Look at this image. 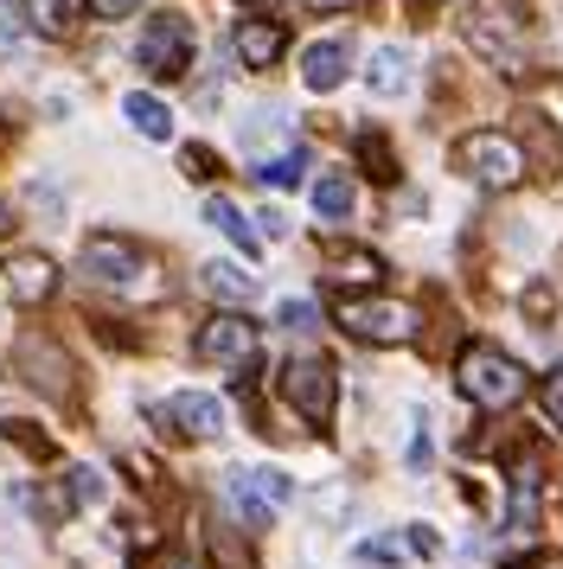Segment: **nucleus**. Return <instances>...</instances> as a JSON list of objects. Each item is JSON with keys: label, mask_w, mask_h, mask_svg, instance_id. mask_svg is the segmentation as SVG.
<instances>
[{"label": "nucleus", "mask_w": 563, "mask_h": 569, "mask_svg": "<svg viewBox=\"0 0 563 569\" xmlns=\"http://www.w3.org/2000/svg\"><path fill=\"white\" fill-rule=\"evenodd\" d=\"M461 32H467V46L493 71H506V78H525L532 71V27H525V7L518 0H474Z\"/></svg>", "instance_id": "obj_1"}, {"label": "nucleus", "mask_w": 563, "mask_h": 569, "mask_svg": "<svg viewBox=\"0 0 563 569\" xmlns=\"http://www.w3.org/2000/svg\"><path fill=\"white\" fill-rule=\"evenodd\" d=\"M83 276L102 288H116V295H128V301H154L160 295V262L135 237H90L83 243Z\"/></svg>", "instance_id": "obj_2"}, {"label": "nucleus", "mask_w": 563, "mask_h": 569, "mask_svg": "<svg viewBox=\"0 0 563 569\" xmlns=\"http://www.w3.org/2000/svg\"><path fill=\"white\" fill-rule=\"evenodd\" d=\"M455 378H461V397L474 410H512L525 397V365L512 359V352H500V346H486V339H474L461 352Z\"/></svg>", "instance_id": "obj_3"}, {"label": "nucleus", "mask_w": 563, "mask_h": 569, "mask_svg": "<svg viewBox=\"0 0 563 569\" xmlns=\"http://www.w3.org/2000/svg\"><path fill=\"white\" fill-rule=\"evenodd\" d=\"M282 397H288V410L314 422V429H327L333 422V403H339V365L327 352H302V359L282 365Z\"/></svg>", "instance_id": "obj_4"}, {"label": "nucleus", "mask_w": 563, "mask_h": 569, "mask_svg": "<svg viewBox=\"0 0 563 569\" xmlns=\"http://www.w3.org/2000/svg\"><path fill=\"white\" fill-rule=\"evenodd\" d=\"M455 167L467 180L493 186V192H506V186L525 180V154H518V141L500 129H481V134H461L455 141Z\"/></svg>", "instance_id": "obj_5"}, {"label": "nucleus", "mask_w": 563, "mask_h": 569, "mask_svg": "<svg viewBox=\"0 0 563 569\" xmlns=\"http://www.w3.org/2000/svg\"><path fill=\"white\" fill-rule=\"evenodd\" d=\"M225 499L237 506V518H244L250 531H263V525L295 499V480H288L282 467H230L225 473Z\"/></svg>", "instance_id": "obj_6"}, {"label": "nucleus", "mask_w": 563, "mask_h": 569, "mask_svg": "<svg viewBox=\"0 0 563 569\" xmlns=\"http://www.w3.org/2000/svg\"><path fill=\"white\" fill-rule=\"evenodd\" d=\"M192 20L186 13H154L148 27H141V46H135V58H141V71H154V78H186L192 71Z\"/></svg>", "instance_id": "obj_7"}, {"label": "nucleus", "mask_w": 563, "mask_h": 569, "mask_svg": "<svg viewBox=\"0 0 563 569\" xmlns=\"http://www.w3.org/2000/svg\"><path fill=\"white\" fill-rule=\"evenodd\" d=\"M256 346H263V333H256V320H244V313H211L199 327V339H192V352L205 365H218V371H250Z\"/></svg>", "instance_id": "obj_8"}, {"label": "nucleus", "mask_w": 563, "mask_h": 569, "mask_svg": "<svg viewBox=\"0 0 563 569\" xmlns=\"http://www.w3.org/2000/svg\"><path fill=\"white\" fill-rule=\"evenodd\" d=\"M339 327L353 339H372V346H404V339H416V308H404V301H339Z\"/></svg>", "instance_id": "obj_9"}, {"label": "nucleus", "mask_w": 563, "mask_h": 569, "mask_svg": "<svg viewBox=\"0 0 563 569\" xmlns=\"http://www.w3.org/2000/svg\"><path fill=\"white\" fill-rule=\"evenodd\" d=\"M0 282H7V295L20 308H39V301H51V288H58V262L39 257V250H13V257L0 262Z\"/></svg>", "instance_id": "obj_10"}, {"label": "nucleus", "mask_w": 563, "mask_h": 569, "mask_svg": "<svg viewBox=\"0 0 563 569\" xmlns=\"http://www.w3.org/2000/svg\"><path fill=\"white\" fill-rule=\"evenodd\" d=\"M167 422H174L179 436H192V441H211V436H225V403L211 397V390H174L167 397Z\"/></svg>", "instance_id": "obj_11"}, {"label": "nucleus", "mask_w": 563, "mask_h": 569, "mask_svg": "<svg viewBox=\"0 0 563 569\" xmlns=\"http://www.w3.org/2000/svg\"><path fill=\"white\" fill-rule=\"evenodd\" d=\"M346 71H353V46H346V39H314L302 52V83L314 97H333V90L346 83Z\"/></svg>", "instance_id": "obj_12"}, {"label": "nucleus", "mask_w": 563, "mask_h": 569, "mask_svg": "<svg viewBox=\"0 0 563 569\" xmlns=\"http://www.w3.org/2000/svg\"><path fill=\"white\" fill-rule=\"evenodd\" d=\"M230 46H237V58H244L250 71H269V64L288 52V27L256 13V20H237V39H230Z\"/></svg>", "instance_id": "obj_13"}, {"label": "nucleus", "mask_w": 563, "mask_h": 569, "mask_svg": "<svg viewBox=\"0 0 563 569\" xmlns=\"http://www.w3.org/2000/svg\"><path fill=\"white\" fill-rule=\"evenodd\" d=\"M506 531H512V538H532V531H537V461H532V455H525V461L512 467Z\"/></svg>", "instance_id": "obj_14"}, {"label": "nucleus", "mask_w": 563, "mask_h": 569, "mask_svg": "<svg viewBox=\"0 0 563 569\" xmlns=\"http://www.w3.org/2000/svg\"><path fill=\"white\" fill-rule=\"evenodd\" d=\"M365 90L372 97H404L409 90V52L404 46H378L372 64H365Z\"/></svg>", "instance_id": "obj_15"}, {"label": "nucleus", "mask_w": 563, "mask_h": 569, "mask_svg": "<svg viewBox=\"0 0 563 569\" xmlns=\"http://www.w3.org/2000/svg\"><path fill=\"white\" fill-rule=\"evenodd\" d=\"M122 116L135 122V134H141V141H174V109L160 103V97H148V90H128Z\"/></svg>", "instance_id": "obj_16"}, {"label": "nucleus", "mask_w": 563, "mask_h": 569, "mask_svg": "<svg viewBox=\"0 0 563 569\" xmlns=\"http://www.w3.org/2000/svg\"><path fill=\"white\" fill-rule=\"evenodd\" d=\"M205 288L218 295V301H256L263 295V282H256L244 262H225V257H211L205 262Z\"/></svg>", "instance_id": "obj_17"}, {"label": "nucleus", "mask_w": 563, "mask_h": 569, "mask_svg": "<svg viewBox=\"0 0 563 569\" xmlns=\"http://www.w3.org/2000/svg\"><path fill=\"white\" fill-rule=\"evenodd\" d=\"M205 224H218V231H225L230 243H237V250H244V257H256V250H263V237L250 231V218L230 206L225 192H211V199H205Z\"/></svg>", "instance_id": "obj_18"}, {"label": "nucleus", "mask_w": 563, "mask_h": 569, "mask_svg": "<svg viewBox=\"0 0 563 569\" xmlns=\"http://www.w3.org/2000/svg\"><path fill=\"white\" fill-rule=\"evenodd\" d=\"M353 206H358V192H353L346 173H320V180H314V211H320V218H353Z\"/></svg>", "instance_id": "obj_19"}, {"label": "nucleus", "mask_w": 563, "mask_h": 569, "mask_svg": "<svg viewBox=\"0 0 563 569\" xmlns=\"http://www.w3.org/2000/svg\"><path fill=\"white\" fill-rule=\"evenodd\" d=\"M327 262L339 269V282H358V288L384 276V262L372 257V250H346V243H327Z\"/></svg>", "instance_id": "obj_20"}, {"label": "nucleus", "mask_w": 563, "mask_h": 569, "mask_svg": "<svg viewBox=\"0 0 563 569\" xmlns=\"http://www.w3.org/2000/svg\"><path fill=\"white\" fill-rule=\"evenodd\" d=\"M20 20H32L39 39H65V27H71V0H20Z\"/></svg>", "instance_id": "obj_21"}, {"label": "nucleus", "mask_w": 563, "mask_h": 569, "mask_svg": "<svg viewBox=\"0 0 563 569\" xmlns=\"http://www.w3.org/2000/svg\"><path fill=\"white\" fill-rule=\"evenodd\" d=\"M302 173H307V148H288V154L263 160V173H256V180H263V186H295Z\"/></svg>", "instance_id": "obj_22"}, {"label": "nucleus", "mask_w": 563, "mask_h": 569, "mask_svg": "<svg viewBox=\"0 0 563 569\" xmlns=\"http://www.w3.org/2000/svg\"><path fill=\"white\" fill-rule=\"evenodd\" d=\"M102 499V473L97 467H71V499L65 506H97Z\"/></svg>", "instance_id": "obj_23"}, {"label": "nucleus", "mask_w": 563, "mask_h": 569, "mask_svg": "<svg viewBox=\"0 0 563 569\" xmlns=\"http://www.w3.org/2000/svg\"><path fill=\"white\" fill-rule=\"evenodd\" d=\"M358 563H404V550L391 538H372V543H358Z\"/></svg>", "instance_id": "obj_24"}, {"label": "nucleus", "mask_w": 563, "mask_h": 569, "mask_svg": "<svg viewBox=\"0 0 563 569\" xmlns=\"http://www.w3.org/2000/svg\"><path fill=\"white\" fill-rule=\"evenodd\" d=\"M544 416H551V422L563 429V365L551 371V378H544Z\"/></svg>", "instance_id": "obj_25"}, {"label": "nucleus", "mask_w": 563, "mask_h": 569, "mask_svg": "<svg viewBox=\"0 0 563 569\" xmlns=\"http://www.w3.org/2000/svg\"><path fill=\"white\" fill-rule=\"evenodd\" d=\"M358 154H365L372 167H378V180H397V167H391V154H384V141H378V134H365V141H358Z\"/></svg>", "instance_id": "obj_26"}, {"label": "nucleus", "mask_w": 563, "mask_h": 569, "mask_svg": "<svg viewBox=\"0 0 563 569\" xmlns=\"http://www.w3.org/2000/svg\"><path fill=\"white\" fill-rule=\"evenodd\" d=\"M282 327L288 333H307L314 327V301H282Z\"/></svg>", "instance_id": "obj_27"}, {"label": "nucleus", "mask_w": 563, "mask_h": 569, "mask_svg": "<svg viewBox=\"0 0 563 569\" xmlns=\"http://www.w3.org/2000/svg\"><path fill=\"white\" fill-rule=\"evenodd\" d=\"M429 455H435V448H429V429H416V436H409V455H404L409 473H423V467H429Z\"/></svg>", "instance_id": "obj_28"}, {"label": "nucleus", "mask_w": 563, "mask_h": 569, "mask_svg": "<svg viewBox=\"0 0 563 569\" xmlns=\"http://www.w3.org/2000/svg\"><path fill=\"white\" fill-rule=\"evenodd\" d=\"M135 569H205V563H192V557H179V550H160V557H141Z\"/></svg>", "instance_id": "obj_29"}, {"label": "nucleus", "mask_w": 563, "mask_h": 569, "mask_svg": "<svg viewBox=\"0 0 563 569\" xmlns=\"http://www.w3.org/2000/svg\"><path fill=\"white\" fill-rule=\"evenodd\" d=\"M409 550H416V557H435V550H442V538H435L429 525H409Z\"/></svg>", "instance_id": "obj_30"}, {"label": "nucleus", "mask_w": 563, "mask_h": 569, "mask_svg": "<svg viewBox=\"0 0 563 569\" xmlns=\"http://www.w3.org/2000/svg\"><path fill=\"white\" fill-rule=\"evenodd\" d=\"M20 46H26L20 20H13V13H0V52H20Z\"/></svg>", "instance_id": "obj_31"}, {"label": "nucleus", "mask_w": 563, "mask_h": 569, "mask_svg": "<svg viewBox=\"0 0 563 569\" xmlns=\"http://www.w3.org/2000/svg\"><path fill=\"white\" fill-rule=\"evenodd\" d=\"M135 7H141V0H90L97 20H122V13H135Z\"/></svg>", "instance_id": "obj_32"}, {"label": "nucleus", "mask_w": 563, "mask_h": 569, "mask_svg": "<svg viewBox=\"0 0 563 569\" xmlns=\"http://www.w3.org/2000/svg\"><path fill=\"white\" fill-rule=\"evenodd\" d=\"M186 173H192V180H211V154H205V148H186Z\"/></svg>", "instance_id": "obj_33"}, {"label": "nucleus", "mask_w": 563, "mask_h": 569, "mask_svg": "<svg viewBox=\"0 0 563 569\" xmlns=\"http://www.w3.org/2000/svg\"><path fill=\"white\" fill-rule=\"evenodd\" d=\"M256 224H263V237H269V243H276V237H288V218H282V211H263Z\"/></svg>", "instance_id": "obj_34"}, {"label": "nucleus", "mask_w": 563, "mask_h": 569, "mask_svg": "<svg viewBox=\"0 0 563 569\" xmlns=\"http://www.w3.org/2000/svg\"><path fill=\"white\" fill-rule=\"evenodd\" d=\"M302 7H314V13H339V7H353V0H302Z\"/></svg>", "instance_id": "obj_35"}, {"label": "nucleus", "mask_w": 563, "mask_h": 569, "mask_svg": "<svg viewBox=\"0 0 563 569\" xmlns=\"http://www.w3.org/2000/svg\"><path fill=\"white\" fill-rule=\"evenodd\" d=\"M244 7H263V20H276V0H244Z\"/></svg>", "instance_id": "obj_36"}, {"label": "nucleus", "mask_w": 563, "mask_h": 569, "mask_svg": "<svg viewBox=\"0 0 563 569\" xmlns=\"http://www.w3.org/2000/svg\"><path fill=\"white\" fill-rule=\"evenodd\" d=\"M525 569H563V557H537V563H525Z\"/></svg>", "instance_id": "obj_37"}, {"label": "nucleus", "mask_w": 563, "mask_h": 569, "mask_svg": "<svg viewBox=\"0 0 563 569\" xmlns=\"http://www.w3.org/2000/svg\"><path fill=\"white\" fill-rule=\"evenodd\" d=\"M7 224H13V218H7V199H0V237H7Z\"/></svg>", "instance_id": "obj_38"}]
</instances>
